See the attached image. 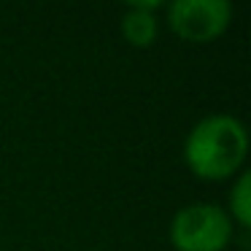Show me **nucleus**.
Instances as JSON below:
<instances>
[{
	"label": "nucleus",
	"mask_w": 251,
	"mask_h": 251,
	"mask_svg": "<svg viewBox=\"0 0 251 251\" xmlns=\"http://www.w3.org/2000/svg\"><path fill=\"white\" fill-rule=\"evenodd\" d=\"M181 157L195 178L208 184L232 181L246 170L249 130L232 114H208L186 132Z\"/></svg>",
	"instance_id": "f257e3e1"
},
{
	"label": "nucleus",
	"mask_w": 251,
	"mask_h": 251,
	"mask_svg": "<svg viewBox=\"0 0 251 251\" xmlns=\"http://www.w3.org/2000/svg\"><path fill=\"white\" fill-rule=\"evenodd\" d=\"M235 232L238 229L219 202H186L168 224L173 251H227Z\"/></svg>",
	"instance_id": "f03ea898"
},
{
	"label": "nucleus",
	"mask_w": 251,
	"mask_h": 251,
	"mask_svg": "<svg viewBox=\"0 0 251 251\" xmlns=\"http://www.w3.org/2000/svg\"><path fill=\"white\" fill-rule=\"evenodd\" d=\"M165 8L170 33L184 44H213L232 25V3L227 0H176Z\"/></svg>",
	"instance_id": "7ed1b4c3"
},
{
	"label": "nucleus",
	"mask_w": 251,
	"mask_h": 251,
	"mask_svg": "<svg viewBox=\"0 0 251 251\" xmlns=\"http://www.w3.org/2000/svg\"><path fill=\"white\" fill-rule=\"evenodd\" d=\"M159 11L162 3H130L122 14V38L132 49H151L159 38Z\"/></svg>",
	"instance_id": "20e7f679"
},
{
	"label": "nucleus",
	"mask_w": 251,
	"mask_h": 251,
	"mask_svg": "<svg viewBox=\"0 0 251 251\" xmlns=\"http://www.w3.org/2000/svg\"><path fill=\"white\" fill-rule=\"evenodd\" d=\"M227 211L229 222L235 224V229L240 232H249L251 229V173L243 170L229 181V192H227Z\"/></svg>",
	"instance_id": "39448f33"
}]
</instances>
